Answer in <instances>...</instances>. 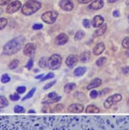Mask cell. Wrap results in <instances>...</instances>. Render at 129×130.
Wrapping results in <instances>:
<instances>
[{
    "label": "cell",
    "mask_w": 129,
    "mask_h": 130,
    "mask_svg": "<svg viewBox=\"0 0 129 130\" xmlns=\"http://www.w3.org/2000/svg\"><path fill=\"white\" fill-rule=\"evenodd\" d=\"M10 99L12 101H17V100H19V99H20V96L18 94H16V93L11 94L10 96Z\"/></svg>",
    "instance_id": "34"
},
{
    "label": "cell",
    "mask_w": 129,
    "mask_h": 130,
    "mask_svg": "<svg viewBox=\"0 0 129 130\" xmlns=\"http://www.w3.org/2000/svg\"><path fill=\"white\" fill-rule=\"evenodd\" d=\"M10 2V0H0V4L1 5H5V4H9Z\"/></svg>",
    "instance_id": "44"
},
{
    "label": "cell",
    "mask_w": 129,
    "mask_h": 130,
    "mask_svg": "<svg viewBox=\"0 0 129 130\" xmlns=\"http://www.w3.org/2000/svg\"><path fill=\"white\" fill-rule=\"evenodd\" d=\"M21 7H22V4L20 1H14L8 5L6 9V12L8 14H13L16 12Z\"/></svg>",
    "instance_id": "6"
},
{
    "label": "cell",
    "mask_w": 129,
    "mask_h": 130,
    "mask_svg": "<svg viewBox=\"0 0 129 130\" xmlns=\"http://www.w3.org/2000/svg\"><path fill=\"white\" fill-rule=\"evenodd\" d=\"M105 49V45L102 42L97 44L95 45V47L93 48V54L96 56H98L100 54H102Z\"/></svg>",
    "instance_id": "13"
},
{
    "label": "cell",
    "mask_w": 129,
    "mask_h": 130,
    "mask_svg": "<svg viewBox=\"0 0 129 130\" xmlns=\"http://www.w3.org/2000/svg\"><path fill=\"white\" fill-rule=\"evenodd\" d=\"M91 1H93V0H78V2H79L80 4H87Z\"/></svg>",
    "instance_id": "45"
},
{
    "label": "cell",
    "mask_w": 129,
    "mask_h": 130,
    "mask_svg": "<svg viewBox=\"0 0 129 130\" xmlns=\"http://www.w3.org/2000/svg\"><path fill=\"white\" fill-rule=\"evenodd\" d=\"M14 111H15V113H24L25 109L21 105H15L14 108Z\"/></svg>",
    "instance_id": "28"
},
{
    "label": "cell",
    "mask_w": 129,
    "mask_h": 130,
    "mask_svg": "<svg viewBox=\"0 0 129 130\" xmlns=\"http://www.w3.org/2000/svg\"><path fill=\"white\" fill-rule=\"evenodd\" d=\"M36 50V46L33 43H28L26 45L24 46V49H23V53L25 56H27V57H30L32 56Z\"/></svg>",
    "instance_id": "8"
},
{
    "label": "cell",
    "mask_w": 129,
    "mask_h": 130,
    "mask_svg": "<svg viewBox=\"0 0 129 130\" xmlns=\"http://www.w3.org/2000/svg\"><path fill=\"white\" fill-rule=\"evenodd\" d=\"M42 112H44V113H50V112H51V110H50V108H49V107H44L43 109H42Z\"/></svg>",
    "instance_id": "42"
},
{
    "label": "cell",
    "mask_w": 129,
    "mask_h": 130,
    "mask_svg": "<svg viewBox=\"0 0 129 130\" xmlns=\"http://www.w3.org/2000/svg\"><path fill=\"white\" fill-rule=\"evenodd\" d=\"M57 16H58L57 11L50 10V11H47V12L44 13L42 16H41V19H42L44 22L47 23V24H53L57 19Z\"/></svg>",
    "instance_id": "3"
},
{
    "label": "cell",
    "mask_w": 129,
    "mask_h": 130,
    "mask_svg": "<svg viewBox=\"0 0 129 130\" xmlns=\"http://www.w3.org/2000/svg\"><path fill=\"white\" fill-rule=\"evenodd\" d=\"M33 59H29L28 62H27V64L26 65V68L27 69H31L32 68H33Z\"/></svg>",
    "instance_id": "38"
},
{
    "label": "cell",
    "mask_w": 129,
    "mask_h": 130,
    "mask_svg": "<svg viewBox=\"0 0 129 130\" xmlns=\"http://www.w3.org/2000/svg\"><path fill=\"white\" fill-rule=\"evenodd\" d=\"M75 87H76V84L75 83H68V84L64 86V92L66 93H69Z\"/></svg>",
    "instance_id": "20"
},
{
    "label": "cell",
    "mask_w": 129,
    "mask_h": 130,
    "mask_svg": "<svg viewBox=\"0 0 129 130\" xmlns=\"http://www.w3.org/2000/svg\"><path fill=\"white\" fill-rule=\"evenodd\" d=\"M75 97L78 98L80 100H84V99H86V96H85V94L82 93V92H77L75 94Z\"/></svg>",
    "instance_id": "31"
},
{
    "label": "cell",
    "mask_w": 129,
    "mask_h": 130,
    "mask_svg": "<svg viewBox=\"0 0 129 130\" xmlns=\"http://www.w3.org/2000/svg\"><path fill=\"white\" fill-rule=\"evenodd\" d=\"M59 6L61 7V9L66 11L72 10L73 8V2L71 0H62L59 2Z\"/></svg>",
    "instance_id": "7"
},
{
    "label": "cell",
    "mask_w": 129,
    "mask_h": 130,
    "mask_svg": "<svg viewBox=\"0 0 129 130\" xmlns=\"http://www.w3.org/2000/svg\"><path fill=\"white\" fill-rule=\"evenodd\" d=\"M83 26H84L85 27H86V28H89V27H90V22H89V20H87V19H84V20H83Z\"/></svg>",
    "instance_id": "40"
},
{
    "label": "cell",
    "mask_w": 129,
    "mask_h": 130,
    "mask_svg": "<svg viewBox=\"0 0 129 130\" xmlns=\"http://www.w3.org/2000/svg\"><path fill=\"white\" fill-rule=\"evenodd\" d=\"M68 40V37L65 34H60L56 38V44L58 45H63L66 44Z\"/></svg>",
    "instance_id": "12"
},
{
    "label": "cell",
    "mask_w": 129,
    "mask_h": 130,
    "mask_svg": "<svg viewBox=\"0 0 129 130\" xmlns=\"http://www.w3.org/2000/svg\"><path fill=\"white\" fill-rule=\"evenodd\" d=\"M8 104H9V102L6 99L5 97H4V96L0 97V107L4 108V107H6V106H8Z\"/></svg>",
    "instance_id": "22"
},
{
    "label": "cell",
    "mask_w": 129,
    "mask_h": 130,
    "mask_svg": "<svg viewBox=\"0 0 129 130\" xmlns=\"http://www.w3.org/2000/svg\"><path fill=\"white\" fill-rule=\"evenodd\" d=\"M108 92H110V89H105V90H103V91H102V95L103 94H106V93H108Z\"/></svg>",
    "instance_id": "48"
},
{
    "label": "cell",
    "mask_w": 129,
    "mask_h": 130,
    "mask_svg": "<svg viewBox=\"0 0 129 130\" xmlns=\"http://www.w3.org/2000/svg\"><path fill=\"white\" fill-rule=\"evenodd\" d=\"M122 71H123L124 75H127V74L129 73V67H126V68H124L122 69Z\"/></svg>",
    "instance_id": "46"
},
{
    "label": "cell",
    "mask_w": 129,
    "mask_h": 130,
    "mask_svg": "<svg viewBox=\"0 0 129 130\" xmlns=\"http://www.w3.org/2000/svg\"><path fill=\"white\" fill-rule=\"evenodd\" d=\"M113 15H114L115 17H118V16L120 15V12H119V10H115L114 12H113Z\"/></svg>",
    "instance_id": "47"
},
{
    "label": "cell",
    "mask_w": 129,
    "mask_h": 130,
    "mask_svg": "<svg viewBox=\"0 0 129 130\" xmlns=\"http://www.w3.org/2000/svg\"><path fill=\"white\" fill-rule=\"evenodd\" d=\"M126 55L127 56V57H129V49H128V50H127V51H126Z\"/></svg>",
    "instance_id": "52"
},
{
    "label": "cell",
    "mask_w": 129,
    "mask_h": 130,
    "mask_svg": "<svg viewBox=\"0 0 129 130\" xmlns=\"http://www.w3.org/2000/svg\"><path fill=\"white\" fill-rule=\"evenodd\" d=\"M63 110V104H57L56 106L54 107V111H57V112H60V111H62Z\"/></svg>",
    "instance_id": "32"
},
{
    "label": "cell",
    "mask_w": 129,
    "mask_h": 130,
    "mask_svg": "<svg viewBox=\"0 0 129 130\" xmlns=\"http://www.w3.org/2000/svg\"><path fill=\"white\" fill-rule=\"evenodd\" d=\"M83 110L84 106L80 104H72L68 108V111L70 113H81Z\"/></svg>",
    "instance_id": "9"
},
{
    "label": "cell",
    "mask_w": 129,
    "mask_h": 130,
    "mask_svg": "<svg viewBox=\"0 0 129 130\" xmlns=\"http://www.w3.org/2000/svg\"><path fill=\"white\" fill-rule=\"evenodd\" d=\"M103 7V0H95V1L93 2V3L88 6V9L91 10H100Z\"/></svg>",
    "instance_id": "11"
},
{
    "label": "cell",
    "mask_w": 129,
    "mask_h": 130,
    "mask_svg": "<svg viewBox=\"0 0 129 130\" xmlns=\"http://www.w3.org/2000/svg\"><path fill=\"white\" fill-rule=\"evenodd\" d=\"M122 45H123V47L129 49V37H127V38H125V39H123Z\"/></svg>",
    "instance_id": "33"
},
{
    "label": "cell",
    "mask_w": 129,
    "mask_h": 130,
    "mask_svg": "<svg viewBox=\"0 0 129 130\" xmlns=\"http://www.w3.org/2000/svg\"><path fill=\"white\" fill-rule=\"evenodd\" d=\"M106 61H107V59H106V57H100V58H98V60H97V62H96V63L98 66H103V64L105 63Z\"/></svg>",
    "instance_id": "27"
},
{
    "label": "cell",
    "mask_w": 129,
    "mask_h": 130,
    "mask_svg": "<svg viewBox=\"0 0 129 130\" xmlns=\"http://www.w3.org/2000/svg\"><path fill=\"white\" fill-rule=\"evenodd\" d=\"M121 99H122V96L119 93H116V94L112 95V96L109 97L107 99H106L104 101V103H103V106H104L105 109H109L112 105H114L115 104L118 103V102L121 101Z\"/></svg>",
    "instance_id": "5"
},
{
    "label": "cell",
    "mask_w": 129,
    "mask_h": 130,
    "mask_svg": "<svg viewBox=\"0 0 129 130\" xmlns=\"http://www.w3.org/2000/svg\"><path fill=\"white\" fill-rule=\"evenodd\" d=\"M78 62V57L75 55H70L67 57L66 59V65L68 67V68L72 69L73 67H75V65Z\"/></svg>",
    "instance_id": "10"
},
{
    "label": "cell",
    "mask_w": 129,
    "mask_h": 130,
    "mask_svg": "<svg viewBox=\"0 0 129 130\" xmlns=\"http://www.w3.org/2000/svg\"><path fill=\"white\" fill-rule=\"evenodd\" d=\"M101 83H102V80H101V79L95 78V79H93V80L89 83L86 88H87V90H91V89H93V88H96V87H99V86L101 85Z\"/></svg>",
    "instance_id": "15"
},
{
    "label": "cell",
    "mask_w": 129,
    "mask_h": 130,
    "mask_svg": "<svg viewBox=\"0 0 129 130\" xmlns=\"http://www.w3.org/2000/svg\"><path fill=\"white\" fill-rule=\"evenodd\" d=\"M103 22H104V20H103V18L102 16L96 15L95 17L93 18V22H91V24H93V26L94 27H99L103 24Z\"/></svg>",
    "instance_id": "14"
},
{
    "label": "cell",
    "mask_w": 129,
    "mask_h": 130,
    "mask_svg": "<svg viewBox=\"0 0 129 130\" xmlns=\"http://www.w3.org/2000/svg\"><path fill=\"white\" fill-rule=\"evenodd\" d=\"M62 62H63V59H62L61 56L57 55V54H54L49 58V61H48V67H49L50 69H52V70H55V69H57L60 68V66H61V64H62Z\"/></svg>",
    "instance_id": "4"
},
{
    "label": "cell",
    "mask_w": 129,
    "mask_h": 130,
    "mask_svg": "<svg viewBox=\"0 0 129 130\" xmlns=\"http://www.w3.org/2000/svg\"><path fill=\"white\" fill-rule=\"evenodd\" d=\"M128 104H129V103H128Z\"/></svg>",
    "instance_id": "54"
},
{
    "label": "cell",
    "mask_w": 129,
    "mask_h": 130,
    "mask_svg": "<svg viewBox=\"0 0 129 130\" xmlns=\"http://www.w3.org/2000/svg\"><path fill=\"white\" fill-rule=\"evenodd\" d=\"M7 24V20L5 18H3L2 17L1 19H0V29L3 30V28H4Z\"/></svg>",
    "instance_id": "29"
},
{
    "label": "cell",
    "mask_w": 129,
    "mask_h": 130,
    "mask_svg": "<svg viewBox=\"0 0 129 130\" xmlns=\"http://www.w3.org/2000/svg\"><path fill=\"white\" fill-rule=\"evenodd\" d=\"M28 113L30 114V113H31V114H33V113H35V111H34V110H28Z\"/></svg>",
    "instance_id": "51"
},
{
    "label": "cell",
    "mask_w": 129,
    "mask_h": 130,
    "mask_svg": "<svg viewBox=\"0 0 129 130\" xmlns=\"http://www.w3.org/2000/svg\"><path fill=\"white\" fill-rule=\"evenodd\" d=\"M56 82L57 81L56 80H53V81H51V82H50V83H48V84H46L44 87V90H47V89H49L50 87H51L53 85H55L56 84Z\"/></svg>",
    "instance_id": "36"
},
{
    "label": "cell",
    "mask_w": 129,
    "mask_h": 130,
    "mask_svg": "<svg viewBox=\"0 0 129 130\" xmlns=\"http://www.w3.org/2000/svg\"><path fill=\"white\" fill-rule=\"evenodd\" d=\"M119 1V0H108V3L109 4H113V3H116V2Z\"/></svg>",
    "instance_id": "49"
},
{
    "label": "cell",
    "mask_w": 129,
    "mask_h": 130,
    "mask_svg": "<svg viewBox=\"0 0 129 130\" xmlns=\"http://www.w3.org/2000/svg\"><path fill=\"white\" fill-rule=\"evenodd\" d=\"M35 91H36V88H33V89L30 91L28 93H27L26 96H25L23 99H22V101H24V100H26V99H30V98H32L33 97V95L34 94V92H35Z\"/></svg>",
    "instance_id": "26"
},
{
    "label": "cell",
    "mask_w": 129,
    "mask_h": 130,
    "mask_svg": "<svg viewBox=\"0 0 129 130\" xmlns=\"http://www.w3.org/2000/svg\"><path fill=\"white\" fill-rule=\"evenodd\" d=\"M84 36H85V32L81 31V30H79V31L76 32V34H75V40H80L82 38H84Z\"/></svg>",
    "instance_id": "23"
},
{
    "label": "cell",
    "mask_w": 129,
    "mask_h": 130,
    "mask_svg": "<svg viewBox=\"0 0 129 130\" xmlns=\"http://www.w3.org/2000/svg\"><path fill=\"white\" fill-rule=\"evenodd\" d=\"M41 8V4L36 0H29L23 4L22 8V14L26 15H33Z\"/></svg>",
    "instance_id": "2"
},
{
    "label": "cell",
    "mask_w": 129,
    "mask_h": 130,
    "mask_svg": "<svg viewBox=\"0 0 129 130\" xmlns=\"http://www.w3.org/2000/svg\"><path fill=\"white\" fill-rule=\"evenodd\" d=\"M128 22H129V16H128Z\"/></svg>",
    "instance_id": "53"
},
{
    "label": "cell",
    "mask_w": 129,
    "mask_h": 130,
    "mask_svg": "<svg viewBox=\"0 0 129 130\" xmlns=\"http://www.w3.org/2000/svg\"><path fill=\"white\" fill-rule=\"evenodd\" d=\"M91 58V53L90 52H84L80 56V60L82 62H87Z\"/></svg>",
    "instance_id": "17"
},
{
    "label": "cell",
    "mask_w": 129,
    "mask_h": 130,
    "mask_svg": "<svg viewBox=\"0 0 129 130\" xmlns=\"http://www.w3.org/2000/svg\"><path fill=\"white\" fill-rule=\"evenodd\" d=\"M43 77H44V75H40L36 76L35 79H41V78H43Z\"/></svg>",
    "instance_id": "50"
},
{
    "label": "cell",
    "mask_w": 129,
    "mask_h": 130,
    "mask_svg": "<svg viewBox=\"0 0 129 130\" xmlns=\"http://www.w3.org/2000/svg\"><path fill=\"white\" fill-rule=\"evenodd\" d=\"M10 80V77L8 75H2V77H1V81L3 83H7V82H9V81Z\"/></svg>",
    "instance_id": "30"
},
{
    "label": "cell",
    "mask_w": 129,
    "mask_h": 130,
    "mask_svg": "<svg viewBox=\"0 0 129 130\" xmlns=\"http://www.w3.org/2000/svg\"><path fill=\"white\" fill-rule=\"evenodd\" d=\"M98 96V92L95 91V90H93V91L90 92V97H91V99H96Z\"/></svg>",
    "instance_id": "37"
},
{
    "label": "cell",
    "mask_w": 129,
    "mask_h": 130,
    "mask_svg": "<svg viewBox=\"0 0 129 130\" xmlns=\"http://www.w3.org/2000/svg\"><path fill=\"white\" fill-rule=\"evenodd\" d=\"M86 71V68H85V67H78L77 69H75L73 74H75V76L79 77V76H82L83 75H85Z\"/></svg>",
    "instance_id": "19"
},
{
    "label": "cell",
    "mask_w": 129,
    "mask_h": 130,
    "mask_svg": "<svg viewBox=\"0 0 129 130\" xmlns=\"http://www.w3.org/2000/svg\"><path fill=\"white\" fill-rule=\"evenodd\" d=\"M18 64H19V61H18L17 59H15L10 63V65H9V68H10V69H14L18 66Z\"/></svg>",
    "instance_id": "25"
},
{
    "label": "cell",
    "mask_w": 129,
    "mask_h": 130,
    "mask_svg": "<svg viewBox=\"0 0 129 130\" xmlns=\"http://www.w3.org/2000/svg\"><path fill=\"white\" fill-rule=\"evenodd\" d=\"M54 77V74L53 73H49L46 76H44V77L41 79V81H44V80H49V79H51Z\"/></svg>",
    "instance_id": "35"
},
{
    "label": "cell",
    "mask_w": 129,
    "mask_h": 130,
    "mask_svg": "<svg viewBox=\"0 0 129 130\" xmlns=\"http://www.w3.org/2000/svg\"><path fill=\"white\" fill-rule=\"evenodd\" d=\"M24 41L25 38L23 36H17L16 38H14L8 43H6V45L4 46L3 53L7 56L15 54L22 48Z\"/></svg>",
    "instance_id": "1"
},
{
    "label": "cell",
    "mask_w": 129,
    "mask_h": 130,
    "mask_svg": "<svg viewBox=\"0 0 129 130\" xmlns=\"http://www.w3.org/2000/svg\"><path fill=\"white\" fill-rule=\"evenodd\" d=\"M16 91L18 93H24L25 92H26V87H18Z\"/></svg>",
    "instance_id": "39"
},
{
    "label": "cell",
    "mask_w": 129,
    "mask_h": 130,
    "mask_svg": "<svg viewBox=\"0 0 129 130\" xmlns=\"http://www.w3.org/2000/svg\"><path fill=\"white\" fill-rule=\"evenodd\" d=\"M33 28L34 30H39V29H41V28H43V25L42 24H34L33 26Z\"/></svg>",
    "instance_id": "41"
},
{
    "label": "cell",
    "mask_w": 129,
    "mask_h": 130,
    "mask_svg": "<svg viewBox=\"0 0 129 130\" xmlns=\"http://www.w3.org/2000/svg\"><path fill=\"white\" fill-rule=\"evenodd\" d=\"M106 30H107V24H103L102 26L99 27L95 32H94L93 37L94 38H96V37H99L101 35H103V34H105Z\"/></svg>",
    "instance_id": "16"
},
{
    "label": "cell",
    "mask_w": 129,
    "mask_h": 130,
    "mask_svg": "<svg viewBox=\"0 0 129 130\" xmlns=\"http://www.w3.org/2000/svg\"><path fill=\"white\" fill-rule=\"evenodd\" d=\"M62 98L61 96H57L56 98H52L50 99H48L46 101H44L43 102V104H53V103H56V102H58Z\"/></svg>",
    "instance_id": "21"
},
{
    "label": "cell",
    "mask_w": 129,
    "mask_h": 130,
    "mask_svg": "<svg viewBox=\"0 0 129 130\" xmlns=\"http://www.w3.org/2000/svg\"><path fill=\"white\" fill-rule=\"evenodd\" d=\"M99 108H98L95 105H88L86 109V112L88 114H97L99 113Z\"/></svg>",
    "instance_id": "18"
},
{
    "label": "cell",
    "mask_w": 129,
    "mask_h": 130,
    "mask_svg": "<svg viewBox=\"0 0 129 130\" xmlns=\"http://www.w3.org/2000/svg\"><path fill=\"white\" fill-rule=\"evenodd\" d=\"M48 97H49L50 99H52V98H56V97H57V92H50V93L48 94Z\"/></svg>",
    "instance_id": "43"
},
{
    "label": "cell",
    "mask_w": 129,
    "mask_h": 130,
    "mask_svg": "<svg viewBox=\"0 0 129 130\" xmlns=\"http://www.w3.org/2000/svg\"><path fill=\"white\" fill-rule=\"evenodd\" d=\"M39 65L40 66V68H45L46 65H48V62H47V60L45 57H41L40 62H39Z\"/></svg>",
    "instance_id": "24"
}]
</instances>
